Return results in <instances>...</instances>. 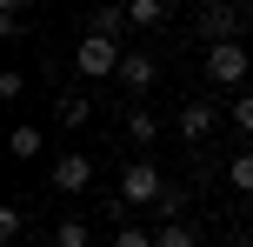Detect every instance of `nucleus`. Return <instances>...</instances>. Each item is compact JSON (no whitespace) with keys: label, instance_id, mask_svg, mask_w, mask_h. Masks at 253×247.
<instances>
[{"label":"nucleus","instance_id":"nucleus-1","mask_svg":"<svg viewBox=\"0 0 253 247\" xmlns=\"http://www.w3.org/2000/svg\"><path fill=\"white\" fill-rule=\"evenodd\" d=\"M160 194H167V181H160L153 160H133V167L120 174V200L126 207H160Z\"/></svg>","mask_w":253,"mask_h":247},{"label":"nucleus","instance_id":"nucleus-7","mask_svg":"<svg viewBox=\"0 0 253 247\" xmlns=\"http://www.w3.org/2000/svg\"><path fill=\"white\" fill-rule=\"evenodd\" d=\"M120 80H126V87H133V94H147L153 80H160V67H153L147 53H126V60H120Z\"/></svg>","mask_w":253,"mask_h":247},{"label":"nucleus","instance_id":"nucleus-5","mask_svg":"<svg viewBox=\"0 0 253 247\" xmlns=\"http://www.w3.org/2000/svg\"><path fill=\"white\" fill-rule=\"evenodd\" d=\"M53 187H60V194H87V187H93V160H87V154L53 160Z\"/></svg>","mask_w":253,"mask_h":247},{"label":"nucleus","instance_id":"nucleus-9","mask_svg":"<svg viewBox=\"0 0 253 247\" xmlns=\"http://www.w3.org/2000/svg\"><path fill=\"white\" fill-rule=\"evenodd\" d=\"M7 154H13V160H34V154H40V127H13V134H7Z\"/></svg>","mask_w":253,"mask_h":247},{"label":"nucleus","instance_id":"nucleus-14","mask_svg":"<svg viewBox=\"0 0 253 247\" xmlns=\"http://www.w3.org/2000/svg\"><path fill=\"white\" fill-rule=\"evenodd\" d=\"M227 181L240 187V194H253V154H240V160H233V167H227Z\"/></svg>","mask_w":253,"mask_h":247},{"label":"nucleus","instance_id":"nucleus-15","mask_svg":"<svg viewBox=\"0 0 253 247\" xmlns=\"http://www.w3.org/2000/svg\"><path fill=\"white\" fill-rule=\"evenodd\" d=\"M114 247H160V234H147V227H120Z\"/></svg>","mask_w":253,"mask_h":247},{"label":"nucleus","instance_id":"nucleus-2","mask_svg":"<svg viewBox=\"0 0 253 247\" xmlns=\"http://www.w3.org/2000/svg\"><path fill=\"white\" fill-rule=\"evenodd\" d=\"M120 60H126V53L114 47V34H87V40H80V53H74L80 74H120Z\"/></svg>","mask_w":253,"mask_h":247},{"label":"nucleus","instance_id":"nucleus-12","mask_svg":"<svg viewBox=\"0 0 253 247\" xmlns=\"http://www.w3.org/2000/svg\"><path fill=\"white\" fill-rule=\"evenodd\" d=\"M120 27H126V7H100L93 13V34H120Z\"/></svg>","mask_w":253,"mask_h":247},{"label":"nucleus","instance_id":"nucleus-10","mask_svg":"<svg viewBox=\"0 0 253 247\" xmlns=\"http://www.w3.org/2000/svg\"><path fill=\"white\" fill-rule=\"evenodd\" d=\"M160 13H167V0H126V20L133 27H160Z\"/></svg>","mask_w":253,"mask_h":247},{"label":"nucleus","instance_id":"nucleus-3","mask_svg":"<svg viewBox=\"0 0 253 247\" xmlns=\"http://www.w3.org/2000/svg\"><path fill=\"white\" fill-rule=\"evenodd\" d=\"M233 34H240V7H233V0H207V13H200V40H207V47H227Z\"/></svg>","mask_w":253,"mask_h":247},{"label":"nucleus","instance_id":"nucleus-17","mask_svg":"<svg viewBox=\"0 0 253 247\" xmlns=\"http://www.w3.org/2000/svg\"><path fill=\"white\" fill-rule=\"evenodd\" d=\"M233 120H240V127H253V94H240V100H233Z\"/></svg>","mask_w":253,"mask_h":247},{"label":"nucleus","instance_id":"nucleus-11","mask_svg":"<svg viewBox=\"0 0 253 247\" xmlns=\"http://www.w3.org/2000/svg\"><path fill=\"white\" fill-rule=\"evenodd\" d=\"M93 234H87V221H60L53 227V247H87Z\"/></svg>","mask_w":253,"mask_h":247},{"label":"nucleus","instance_id":"nucleus-8","mask_svg":"<svg viewBox=\"0 0 253 247\" xmlns=\"http://www.w3.org/2000/svg\"><path fill=\"white\" fill-rule=\"evenodd\" d=\"M153 134H160V127H153V114H147V107H133V114H126V141H133V147H153Z\"/></svg>","mask_w":253,"mask_h":247},{"label":"nucleus","instance_id":"nucleus-4","mask_svg":"<svg viewBox=\"0 0 253 247\" xmlns=\"http://www.w3.org/2000/svg\"><path fill=\"white\" fill-rule=\"evenodd\" d=\"M207 74H213L220 87H240V80H247V47H240V40H227V47H207Z\"/></svg>","mask_w":253,"mask_h":247},{"label":"nucleus","instance_id":"nucleus-16","mask_svg":"<svg viewBox=\"0 0 253 247\" xmlns=\"http://www.w3.org/2000/svg\"><path fill=\"white\" fill-rule=\"evenodd\" d=\"M20 13H27V0H0V27L7 34H20Z\"/></svg>","mask_w":253,"mask_h":247},{"label":"nucleus","instance_id":"nucleus-13","mask_svg":"<svg viewBox=\"0 0 253 247\" xmlns=\"http://www.w3.org/2000/svg\"><path fill=\"white\" fill-rule=\"evenodd\" d=\"M160 234V247H193V227H180V221H167V227H153Z\"/></svg>","mask_w":253,"mask_h":247},{"label":"nucleus","instance_id":"nucleus-6","mask_svg":"<svg viewBox=\"0 0 253 247\" xmlns=\"http://www.w3.org/2000/svg\"><path fill=\"white\" fill-rule=\"evenodd\" d=\"M213 127H220V114H213V107H207V100H187V107H180V134H187L193 147H200V141H207V134H213Z\"/></svg>","mask_w":253,"mask_h":247}]
</instances>
